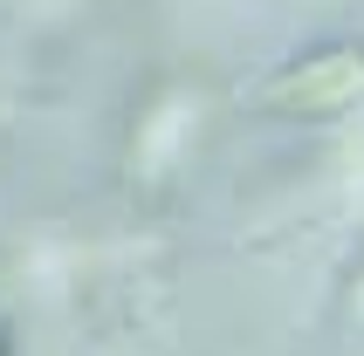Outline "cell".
Listing matches in <instances>:
<instances>
[{"mask_svg": "<svg viewBox=\"0 0 364 356\" xmlns=\"http://www.w3.org/2000/svg\"><path fill=\"white\" fill-rule=\"evenodd\" d=\"M364 96V48H323V55L289 62V76L268 82V110H289V117H323V110H350Z\"/></svg>", "mask_w": 364, "mask_h": 356, "instance_id": "1", "label": "cell"}, {"mask_svg": "<svg viewBox=\"0 0 364 356\" xmlns=\"http://www.w3.org/2000/svg\"><path fill=\"white\" fill-rule=\"evenodd\" d=\"M0 356H7V329H0Z\"/></svg>", "mask_w": 364, "mask_h": 356, "instance_id": "2", "label": "cell"}]
</instances>
